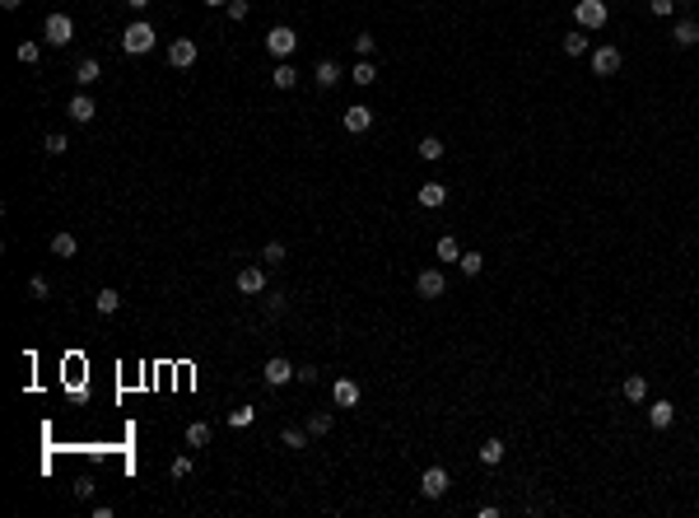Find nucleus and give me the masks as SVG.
<instances>
[{
    "label": "nucleus",
    "instance_id": "nucleus-1",
    "mask_svg": "<svg viewBox=\"0 0 699 518\" xmlns=\"http://www.w3.org/2000/svg\"><path fill=\"white\" fill-rule=\"evenodd\" d=\"M154 38H159V33L149 28V23H144V19H135L131 28L122 33V52H126V57H144V52L154 47Z\"/></svg>",
    "mask_w": 699,
    "mask_h": 518
},
{
    "label": "nucleus",
    "instance_id": "nucleus-2",
    "mask_svg": "<svg viewBox=\"0 0 699 518\" xmlns=\"http://www.w3.org/2000/svg\"><path fill=\"white\" fill-rule=\"evenodd\" d=\"M574 19H578V28H601L610 19V10H606V0H578Z\"/></svg>",
    "mask_w": 699,
    "mask_h": 518
},
{
    "label": "nucleus",
    "instance_id": "nucleus-3",
    "mask_svg": "<svg viewBox=\"0 0 699 518\" xmlns=\"http://www.w3.org/2000/svg\"><path fill=\"white\" fill-rule=\"evenodd\" d=\"M294 47H299V33H294V28H285V23L266 33V52H271V57L289 61V57H294Z\"/></svg>",
    "mask_w": 699,
    "mask_h": 518
},
{
    "label": "nucleus",
    "instance_id": "nucleus-4",
    "mask_svg": "<svg viewBox=\"0 0 699 518\" xmlns=\"http://www.w3.org/2000/svg\"><path fill=\"white\" fill-rule=\"evenodd\" d=\"M415 290H420V299H443L448 276H443L438 266H429V271H420V276H415Z\"/></svg>",
    "mask_w": 699,
    "mask_h": 518
},
{
    "label": "nucleus",
    "instance_id": "nucleus-5",
    "mask_svg": "<svg viewBox=\"0 0 699 518\" xmlns=\"http://www.w3.org/2000/svg\"><path fill=\"white\" fill-rule=\"evenodd\" d=\"M261 378H266L271 388H285L289 378H299V369H294V364L285 360V355H275V360H266V364H261Z\"/></svg>",
    "mask_w": 699,
    "mask_h": 518
},
{
    "label": "nucleus",
    "instance_id": "nucleus-6",
    "mask_svg": "<svg viewBox=\"0 0 699 518\" xmlns=\"http://www.w3.org/2000/svg\"><path fill=\"white\" fill-rule=\"evenodd\" d=\"M42 33H47V43H56V47H66L70 38H75V23H70V14H47V23H42Z\"/></svg>",
    "mask_w": 699,
    "mask_h": 518
},
{
    "label": "nucleus",
    "instance_id": "nucleus-7",
    "mask_svg": "<svg viewBox=\"0 0 699 518\" xmlns=\"http://www.w3.org/2000/svg\"><path fill=\"white\" fill-rule=\"evenodd\" d=\"M420 495L424 500H443L448 495V472L443 467H429V472L420 476Z\"/></svg>",
    "mask_w": 699,
    "mask_h": 518
},
{
    "label": "nucleus",
    "instance_id": "nucleus-8",
    "mask_svg": "<svg viewBox=\"0 0 699 518\" xmlns=\"http://www.w3.org/2000/svg\"><path fill=\"white\" fill-rule=\"evenodd\" d=\"M238 294H247V299H252V294H266V271L261 266H243L238 271Z\"/></svg>",
    "mask_w": 699,
    "mask_h": 518
},
{
    "label": "nucleus",
    "instance_id": "nucleus-9",
    "mask_svg": "<svg viewBox=\"0 0 699 518\" xmlns=\"http://www.w3.org/2000/svg\"><path fill=\"white\" fill-rule=\"evenodd\" d=\"M341 122H345V131H350V135H364L368 126H373V108L355 103V108H345V117H341Z\"/></svg>",
    "mask_w": 699,
    "mask_h": 518
},
{
    "label": "nucleus",
    "instance_id": "nucleus-10",
    "mask_svg": "<svg viewBox=\"0 0 699 518\" xmlns=\"http://www.w3.org/2000/svg\"><path fill=\"white\" fill-rule=\"evenodd\" d=\"M620 70V47H597L592 52V75H615Z\"/></svg>",
    "mask_w": 699,
    "mask_h": 518
},
{
    "label": "nucleus",
    "instance_id": "nucleus-11",
    "mask_svg": "<svg viewBox=\"0 0 699 518\" xmlns=\"http://www.w3.org/2000/svg\"><path fill=\"white\" fill-rule=\"evenodd\" d=\"M168 61H173V66H178V70L196 66V43H191V38H178V43L168 47Z\"/></svg>",
    "mask_w": 699,
    "mask_h": 518
},
{
    "label": "nucleus",
    "instance_id": "nucleus-12",
    "mask_svg": "<svg viewBox=\"0 0 699 518\" xmlns=\"http://www.w3.org/2000/svg\"><path fill=\"white\" fill-rule=\"evenodd\" d=\"M66 113H70V122H79V126H84V122H93V113H98V108H93V98H89V94H75Z\"/></svg>",
    "mask_w": 699,
    "mask_h": 518
},
{
    "label": "nucleus",
    "instance_id": "nucleus-13",
    "mask_svg": "<svg viewBox=\"0 0 699 518\" xmlns=\"http://www.w3.org/2000/svg\"><path fill=\"white\" fill-rule=\"evenodd\" d=\"M415 196H420L424 210H438V205L448 201V187H438V182H420V192H415Z\"/></svg>",
    "mask_w": 699,
    "mask_h": 518
},
{
    "label": "nucleus",
    "instance_id": "nucleus-14",
    "mask_svg": "<svg viewBox=\"0 0 699 518\" xmlns=\"http://www.w3.org/2000/svg\"><path fill=\"white\" fill-rule=\"evenodd\" d=\"M671 43H676V47H695V43H699V23L690 19V14L676 23V28H671Z\"/></svg>",
    "mask_w": 699,
    "mask_h": 518
},
{
    "label": "nucleus",
    "instance_id": "nucleus-15",
    "mask_svg": "<svg viewBox=\"0 0 699 518\" xmlns=\"http://www.w3.org/2000/svg\"><path fill=\"white\" fill-rule=\"evenodd\" d=\"M671 420H676V406H671V402H653V406H648V425H653V429H666Z\"/></svg>",
    "mask_w": 699,
    "mask_h": 518
},
{
    "label": "nucleus",
    "instance_id": "nucleus-16",
    "mask_svg": "<svg viewBox=\"0 0 699 518\" xmlns=\"http://www.w3.org/2000/svg\"><path fill=\"white\" fill-rule=\"evenodd\" d=\"M312 75H317V89H336V84H341V66H336V61H317Z\"/></svg>",
    "mask_w": 699,
    "mask_h": 518
},
{
    "label": "nucleus",
    "instance_id": "nucleus-17",
    "mask_svg": "<svg viewBox=\"0 0 699 518\" xmlns=\"http://www.w3.org/2000/svg\"><path fill=\"white\" fill-rule=\"evenodd\" d=\"M75 79H79V84H84V89H89V84H98V79H103V66H98V61H93V57H84V61H79V66H75Z\"/></svg>",
    "mask_w": 699,
    "mask_h": 518
},
{
    "label": "nucleus",
    "instance_id": "nucleus-18",
    "mask_svg": "<svg viewBox=\"0 0 699 518\" xmlns=\"http://www.w3.org/2000/svg\"><path fill=\"white\" fill-rule=\"evenodd\" d=\"M648 397V378L644 373H625V402H644Z\"/></svg>",
    "mask_w": 699,
    "mask_h": 518
},
{
    "label": "nucleus",
    "instance_id": "nucleus-19",
    "mask_svg": "<svg viewBox=\"0 0 699 518\" xmlns=\"http://www.w3.org/2000/svg\"><path fill=\"white\" fill-rule=\"evenodd\" d=\"M271 84H275V89H294V84H299V70L289 66V61H280V66L271 70Z\"/></svg>",
    "mask_w": 699,
    "mask_h": 518
},
{
    "label": "nucleus",
    "instance_id": "nucleus-20",
    "mask_svg": "<svg viewBox=\"0 0 699 518\" xmlns=\"http://www.w3.org/2000/svg\"><path fill=\"white\" fill-rule=\"evenodd\" d=\"M331 397H336V406H355V402H359V388L350 383V378H336Z\"/></svg>",
    "mask_w": 699,
    "mask_h": 518
},
{
    "label": "nucleus",
    "instance_id": "nucleus-21",
    "mask_svg": "<svg viewBox=\"0 0 699 518\" xmlns=\"http://www.w3.org/2000/svg\"><path fill=\"white\" fill-rule=\"evenodd\" d=\"M350 79H355L359 89H368V84L377 79V66H373V61H364V57H359V61H355V70H350Z\"/></svg>",
    "mask_w": 699,
    "mask_h": 518
},
{
    "label": "nucleus",
    "instance_id": "nucleus-22",
    "mask_svg": "<svg viewBox=\"0 0 699 518\" xmlns=\"http://www.w3.org/2000/svg\"><path fill=\"white\" fill-rule=\"evenodd\" d=\"M415 150H420V159H424V164H438V159H443V140H438V135H424V140H420Z\"/></svg>",
    "mask_w": 699,
    "mask_h": 518
},
{
    "label": "nucleus",
    "instance_id": "nucleus-23",
    "mask_svg": "<svg viewBox=\"0 0 699 518\" xmlns=\"http://www.w3.org/2000/svg\"><path fill=\"white\" fill-rule=\"evenodd\" d=\"M480 462H485V467H499L504 462V439H485L480 444Z\"/></svg>",
    "mask_w": 699,
    "mask_h": 518
},
{
    "label": "nucleus",
    "instance_id": "nucleus-24",
    "mask_svg": "<svg viewBox=\"0 0 699 518\" xmlns=\"http://www.w3.org/2000/svg\"><path fill=\"white\" fill-rule=\"evenodd\" d=\"M93 308H98L103 317H108V313H117V308H122V294H117V290H98V299H93Z\"/></svg>",
    "mask_w": 699,
    "mask_h": 518
},
{
    "label": "nucleus",
    "instance_id": "nucleus-25",
    "mask_svg": "<svg viewBox=\"0 0 699 518\" xmlns=\"http://www.w3.org/2000/svg\"><path fill=\"white\" fill-rule=\"evenodd\" d=\"M564 52H569V57H583V52H588V33H583V28L564 33Z\"/></svg>",
    "mask_w": 699,
    "mask_h": 518
},
{
    "label": "nucleus",
    "instance_id": "nucleus-26",
    "mask_svg": "<svg viewBox=\"0 0 699 518\" xmlns=\"http://www.w3.org/2000/svg\"><path fill=\"white\" fill-rule=\"evenodd\" d=\"M52 252H56V257H75V252H79L75 234H56V238H52Z\"/></svg>",
    "mask_w": 699,
    "mask_h": 518
},
{
    "label": "nucleus",
    "instance_id": "nucleus-27",
    "mask_svg": "<svg viewBox=\"0 0 699 518\" xmlns=\"http://www.w3.org/2000/svg\"><path fill=\"white\" fill-rule=\"evenodd\" d=\"M187 444H191V449H205V444H210V425H200V420H196V425H187Z\"/></svg>",
    "mask_w": 699,
    "mask_h": 518
},
{
    "label": "nucleus",
    "instance_id": "nucleus-28",
    "mask_svg": "<svg viewBox=\"0 0 699 518\" xmlns=\"http://www.w3.org/2000/svg\"><path fill=\"white\" fill-rule=\"evenodd\" d=\"M457 266H462V276H480L485 257H480V252H462V261H457Z\"/></svg>",
    "mask_w": 699,
    "mask_h": 518
},
{
    "label": "nucleus",
    "instance_id": "nucleus-29",
    "mask_svg": "<svg viewBox=\"0 0 699 518\" xmlns=\"http://www.w3.org/2000/svg\"><path fill=\"white\" fill-rule=\"evenodd\" d=\"M438 261H462V248H457V238H438Z\"/></svg>",
    "mask_w": 699,
    "mask_h": 518
},
{
    "label": "nucleus",
    "instance_id": "nucleus-30",
    "mask_svg": "<svg viewBox=\"0 0 699 518\" xmlns=\"http://www.w3.org/2000/svg\"><path fill=\"white\" fill-rule=\"evenodd\" d=\"M261 261H271V266H280V261H285V243H275V238H271L266 248H261Z\"/></svg>",
    "mask_w": 699,
    "mask_h": 518
},
{
    "label": "nucleus",
    "instance_id": "nucleus-31",
    "mask_svg": "<svg viewBox=\"0 0 699 518\" xmlns=\"http://www.w3.org/2000/svg\"><path fill=\"white\" fill-rule=\"evenodd\" d=\"M331 429V411H317V416H308V434H326Z\"/></svg>",
    "mask_w": 699,
    "mask_h": 518
},
{
    "label": "nucleus",
    "instance_id": "nucleus-32",
    "mask_svg": "<svg viewBox=\"0 0 699 518\" xmlns=\"http://www.w3.org/2000/svg\"><path fill=\"white\" fill-rule=\"evenodd\" d=\"M308 429H285V449H308Z\"/></svg>",
    "mask_w": 699,
    "mask_h": 518
},
{
    "label": "nucleus",
    "instance_id": "nucleus-33",
    "mask_svg": "<svg viewBox=\"0 0 699 518\" xmlns=\"http://www.w3.org/2000/svg\"><path fill=\"white\" fill-rule=\"evenodd\" d=\"M38 57H42V47L38 43H19V61L23 66H38Z\"/></svg>",
    "mask_w": 699,
    "mask_h": 518
},
{
    "label": "nucleus",
    "instance_id": "nucleus-34",
    "mask_svg": "<svg viewBox=\"0 0 699 518\" xmlns=\"http://www.w3.org/2000/svg\"><path fill=\"white\" fill-rule=\"evenodd\" d=\"M648 10H653L657 19H666V14H676V0H648Z\"/></svg>",
    "mask_w": 699,
    "mask_h": 518
},
{
    "label": "nucleus",
    "instance_id": "nucleus-35",
    "mask_svg": "<svg viewBox=\"0 0 699 518\" xmlns=\"http://www.w3.org/2000/svg\"><path fill=\"white\" fill-rule=\"evenodd\" d=\"M66 135H61V131H52V135H47V154H66Z\"/></svg>",
    "mask_w": 699,
    "mask_h": 518
},
{
    "label": "nucleus",
    "instance_id": "nucleus-36",
    "mask_svg": "<svg viewBox=\"0 0 699 518\" xmlns=\"http://www.w3.org/2000/svg\"><path fill=\"white\" fill-rule=\"evenodd\" d=\"M252 416H256L252 406H238V411L229 416V425H238V429H243V425H252Z\"/></svg>",
    "mask_w": 699,
    "mask_h": 518
},
{
    "label": "nucleus",
    "instance_id": "nucleus-37",
    "mask_svg": "<svg viewBox=\"0 0 699 518\" xmlns=\"http://www.w3.org/2000/svg\"><path fill=\"white\" fill-rule=\"evenodd\" d=\"M355 52H359V57H364V61L373 57V33H359V38H355Z\"/></svg>",
    "mask_w": 699,
    "mask_h": 518
},
{
    "label": "nucleus",
    "instance_id": "nucleus-38",
    "mask_svg": "<svg viewBox=\"0 0 699 518\" xmlns=\"http://www.w3.org/2000/svg\"><path fill=\"white\" fill-rule=\"evenodd\" d=\"M168 472H173V481H182V476H191V458H173V467H168Z\"/></svg>",
    "mask_w": 699,
    "mask_h": 518
},
{
    "label": "nucleus",
    "instance_id": "nucleus-39",
    "mask_svg": "<svg viewBox=\"0 0 699 518\" xmlns=\"http://www.w3.org/2000/svg\"><path fill=\"white\" fill-rule=\"evenodd\" d=\"M28 290H33V299H47V294H52V285H47V276H33V281H28Z\"/></svg>",
    "mask_w": 699,
    "mask_h": 518
},
{
    "label": "nucleus",
    "instance_id": "nucleus-40",
    "mask_svg": "<svg viewBox=\"0 0 699 518\" xmlns=\"http://www.w3.org/2000/svg\"><path fill=\"white\" fill-rule=\"evenodd\" d=\"M224 10H229V19H247V10H252V5H247V0H229Z\"/></svg>",
    "mask_w": 699,
    "mask_h": 518
},
{
    "label": "nucleus",
    "instance_id": "nucleus-41",
    "mask_svg": "<svg viewBox=\"0 0 699 518\" xmlns=\"http://www.w3.org/2000/svg\"><path fill=\"white\" fill-rule=\"evenodd\" d=\"M317 378H322L317 364H299V383H317Z\"/></svg>",
    "mask_w": 699,
    "mask_h": 518
},
{
    "label": "nucleus",
    "instance_id": "nucleus-42",
    "mask_svg": "<svg viewBox=\"0 0 699 518\" xmlns=\"http://www.w3.org/2000/svg\"><path fill=\"white\" fill-rule=\"evenodd\" d=\"M285 299H289V294H271V299H266V313H285Z\"/></svg>",
    "mask_w": 699,
    "mask_h": 518
},
{
    "label": "nucleus",
    "instance_id": "nucleus-43",
    "mask_svg": "<svg viewBox=\"0 0 699 518\" xmlns=\"http://www.w3.org/2000/svg\"><path fill=\"white\" fill-rule=\"evenodd\" d=\"M0 5H5V10H19V5H23V0H0Z\"/></svg>",
    "mask_w": 699,
    "mask_h": 518
},
{
    "label": "nucleus",
    "instance_id": "nucleus-44",
    "mask_svg": "<svg viewBox=\"0 0 699 518\" xmlns=\"http://www.w3.org/2000/svg\"><path fill=\"white\" fill-rule=\"evenodd\" d=\"M126 5H131V10H144V5H149V0H126Z\"/></svg>",
    "mask_w": 699,
    "mask_h": 518
},
{
    "label": "nucleus",
    "instance_id": "nucleus-45",
    "mask_svg": "<svg viewBox=\"0 0 699 518\" xmlns=\"http://www.w3.org/2000/svg\"><path fill=\"white\" fill-rule=\"evenodd\" d=\"M205 5H210V10H220V5H229V0H205Z\"/></svg>",
    "mask_w": 699,
    "mask_h": 518
}]
</instances>
